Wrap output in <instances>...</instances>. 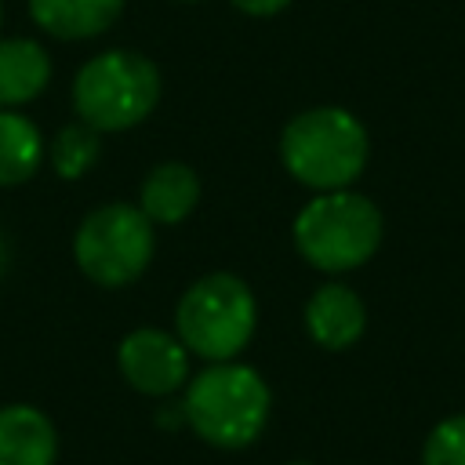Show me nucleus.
Listing matches in <instances>:
<instances>
[{"label": "nucleus", "instance_id": "obj_1", "mask_svg": "<svg viewBox=\"0 0 465 465\" xmlns=\"http://www.w3.org/2000/svg\"><path fill=\"white\" fill-rule=\"evenodd\" d=\"M269 385L265 378L236 360L211 363L203 367L182 400V418L185 425L211 447L218 450H240L251 447L265 421H269Z\"/></svg>", "mask_w": 465, "mask_h": 465}, {"label": "nucleus", "instance_id": "obj_2", "mask_svg": "<svg viewBox=\"0 0 465 465\" xmlns=\"http://www.w3.org/2000/svg\"><path fill=\"white\" fill-rule=\"evenodd\" d=\"M283 167L316 193L349 189L367 167V131L338 105L298 113L280 134Z\"/></svg>", "mask_w": 465, "mask_h": 465}, {"label": "nucleus", "instance_id": "obj_3", "mask_svg": "<svg viewBox=\"0 0 465 465\" xmlns=\"http://www.w3.org/2000/svg\"><path fill=\"white\" fill-rule=\"evenodd\" d=\"M381 243V211L349 189L320 193L294 218V247L320 272H349Z\"/></svg>", "mask_w": 465, "mask_h": 465}, {"label": "nucleus", "instance_id": "obj_4", "mask_svg": "<svg viewBox=\"0 0 465 465\" xmlns=\"http://www.w3.org/2000/svg\"><path fill=\"white\" fill-rule=\"evenodd\" d=\"M254 323H258L254 294L232 272H211L196 280L174 309V331L182 345L207 363L236 360L247 349Z\"/></svg>", "mask_w": 465, "mask_h": 465}, {"label": "nucleus", "instance_id": "obj_5", "mask_svg": "<svg viewBox=\"0 0 465 465\" xmlns=\"http://www.w3.org/2000/svg\"><path fill=\"white\" fill-rule=\"evenodd\" d=\"M160 98V73L145 54L105 51L91 58L73 84L76 116L94 131H127L142 124Z\"/></svg>", "mask_w": 465, "mask_h": 465}, {"label": "nucleus", "instance_id": "obj_6", "mask_svg": "<svg viewBox=\"0 0 465 465\" xmlns=\"http://www.w3.org/2000/svg\"><path fill=\"white\" fill-rule=\"evenodd\" d=\"M73 254L98 287L134 283L153 258V222L134 203H102L80 222Z\"/></svg>", "mask_w": 465, "mask_h": 465}, {"label": "nucleus", "instance_id": "obj_7", "mask_svg": "<svg viewBox=\"0 0 465 465\" xmlns=\"http://www.w3.org/2000/svg\"><path fill=\"white\" fill-rule=\"evenodd\" d=\"M120 374L142 396H171L189 381V349L178 334L160 327L131 331L116 349Z\"/></svg>", "mask_w": 465, "mask_h": 465}, {"label": "nucleus", "instance_id": "obj_8", "mask_svg": "<svg viewBox=\"0 0 465 465\" xmlns=\"http://www.w3.org/2000/svg\"><path fill=\"white\" fill-rule=\"evenodd\" d=\"M367 327L363 298L345 283H323L305 305V331L320 349L341 352L360 341Z\"/></svg>", "mask_w": 465, "mask_h": 465}, {"label": "nucleus", "instance_id": "obj_9", "mask_svg": "<svg viewBox=\"0 0 465 465\" xmlns=\"http://www.w3.org/2000/svg\"><path fill=\"white\" fill-rule=\"evenodd\" d=\"M54 461H58L54 421L29 403L0 407V465H54Z\"/></svg>", "mask_w": 465, "mask_h": 465}, {"label": "nucleus", "instance_id": "obj_10", "mask_svg": "<svg viewBox=\"0 0 465 465\" xmlns=\"http://www.w3.org/2000/svg\"><path fill=\"white\" fill-rule=\"evenodd\" d=\"M124 0H29L33 22L58 40L98 36L116 22Z\"/></svg>", "mask_w": 465, "mask_h": 465}, {"label": "nucleus", "instance_id": "obj_11", "mask_svg": "<svg viewBox=\"0 0 465 465\" xmlns=\"http://www.w3.org/2000/svg\"><path fill=\"white\" fill-rule=\"evenodd\" d=\"M200 200V178L193 167L185 163H160L149 171V178L142 182V200L138 207L145 211L149 222H160V225H174L182 222Z\"/></svg>", "mask_w": 465, "mask_h": 465}, {"label": "nucleus", "instance_id": "obj_12", "mask_svg": "<svg viewBox=\"0 0 465 465\" xmlns=\"http://www.w3.org/2000/svg\"><path fill=\"white\" fill-rule=\"evenodd\" d=\"M51 80V58L33 40H0V105H22L36 98Z\"/></svg>", "mask_w": 465, "mask_h": 465}, {"label": "nucleus", "instance_id": "obj_13", "mask_svg": "<svg viewBox=\"0 0 465 465\" xmlns=\"http://www.w3.org/2000/svg\"><path fill=\"white\" fill-rule=\"evenodd\" d=\"M44 156L40 131L22 116L0 109V185H18L36 174Z\"/></svg>", "mask_w": 465, "mask_h": 465}, {"label": "nucleus", "instance_id": "obj_14", "mask_svg": "<svg viewBox=\"0 0 465 465\" xmlns=\"http://www.w3.org/2000/svg\"><path fill=\"white\" fill-rule=\"evenodd\" d=\"M98 131L94 127H87L84 120L80 124H69V127H62L58 131V138H54V145H51V163H54V171L62 174V178H80L87 167H94V160H98Z\"/></svg>", "mask_w": 465, "mask_h": 465}, {"label": "nucleus", "instance_id": "obj_15", "mask_svg": "<svg viewBox=\"0 0 465 465\" xmlns=\"http://www.w3.org/2000/svg\"><path fill=\"white\" fill-rule=\"evenodd\" d=\"M421 465H465V414H450L429 429Z\"/></svg>", "mask_w": 465, "mask_h": 465}, {"label": "nucleus", "instance_id": "obj_16", "mask_svg": "<svg viewBox=\"0 0 465 465\" xmlns=\"http://www.w3.org/2000/svg\"><path fill=\"white\" fill-rule=\"evenodd\" d=\"M291 0H232V7H240V11H247V15H276V11H283Z\"/></svg>", "mask_w": 465, "mask_h": 465}, {"label": "nucleus", "instance_id": "obj_17", "mask_svg": "<svg viewBox=\"0 0 465 465\" xmlns=\"http://www.w3.org/2000/svg\"><path fill=\"white\" fill-rule=\"evenodd\" d=\"M4 265H7V247H4V240H0V272H4Z\"/></svg>", "mask_w": 465, "mask_h": 465}, {"label": "nucleus", "instance_id": "obj_18", "mask_svg": "<svg viewBox=\"0 0 465 465\" xmlns=\"http://www.w3.org/2000/svg\"><path fill=\"white\" fill-rule=\"evenodd\" d=\"M287 465H312V461H287Z\"/></svg>", "mask_w": 465, "mask_h": 465}, {"label": "nucleus", "instance_id": "obj_19", "mask_svg": "<svg viewBox=\"0 0 465 465\" xmlns=\"http://www.w3.org/2000/svg\"><path fill=\"white\" fill-rule=\"evenodd\" d=\"M185 4H193V0H185Z\"/></svg>", "mask_w": 465, "mask_h": 465}, {"label": "nucleus", "instance_id": "obj_20", "mask_svg": "<svg viewBox=\"0 0 465 465\" xmlns=\"http://www.w3.org/2000/svg\"><path fill=\"white\" fill-rule=\"evenodd\" d=\"M0 18H4V11H0Z\"/></svg>", "mask_w": 465, "mask_h": 465}]
</instances>
